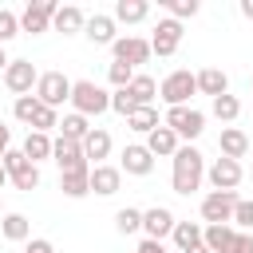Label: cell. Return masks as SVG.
<instances>
[{"mask_svg": "<svg viewBox=\"0 0 253 253\" xmlns=\"http://www.w3.org/2000/svg\"><path fill=\"white\" fill-rule=\"evenodd\" d=\"M249 178H253V166H249Z\"/></svg>", "mask_w": 253, "mask_h": 253, "instance_id": "cell-49", "label": "cell"}, {"mask_svg": "<svg viewBox=\"0 0 253 253\" xmlns=\"http://www.w3.org/2000/svg\"><path fill=\"white\" fill-rule=\"evenodd\" d=\"M51 142H55V138H47V134H40V130H28V138H24V146H20V150L40 166L43 158H51Z\"/></svg>", "mask_w": 253, "mask_h": 253, "instance_id": "cell-28", "label": "cell"}, {"mask_svg": "<svg viewBox=\"0 0 253 253\" xmlns=\"http://www.w3.org/2000/svg\"><path fill=\"white\" fill-rule=\"evenodd\" d=\"M241 16H245V20H253V0H241Z\"/></svg>", "mask_w": 253, "mask_h": 253, "instance_id": "cell-45", "label": "cell"}, {"mask_svg": "<svg viewBox=\"0 0 253 253\" xmlns=\"http://www.w3.org/2000/svg\"><path fill=\"white\" fill-rule=\"evenodd\" d=\"M119 170H123V174H130V178H146V174L154 170V154L146 150V142H130V146H123Z\"/></svg>", "mask_w": 253, "mask_h": 253, "instance_id": "cell-13", "label": "cell"}, {"mask_svg": "<svg viewBox=\"0 0 253 253\" xmlns=\"http://www.w3.org/2000/svg\"><path fill=\"white\" fill-rule=\"evenodd\" d=\"M55 12H59V4H55V0H32V4L20 12V32H32V36L47 32V28H51V20H55Z\"/></svg>", "mask_w": 253, "mask_h": 253, "instance_id": "cell-9", "label": "cell"}, {"mask_svg": "<svg viewBox=\"0 0 253 253\" xmlns=\"http://www.w3.org/2000/svg\"><path fill=\"white\" fill-rule=\"evenodd\" d=\"M126 95L134 99V107H154L158 83H154L150 75H134V79H130V87H126Z\"/></svg>", "mask_w": 253, "mask_h": 253, "instance_id": "cell-26", "label": "cell"}, {"mask_svg": "<svg viewBox=\"0 0 253 253\" xmlns=\"http://www.w3.org/2000/svg\"><path fill=\"white\" fill-rule=\"evenodd\" d=\"M217 150H221V158H245L249 154V134L241 130V126H221V134H217Z\"/></svg>", "mask_w": 253, "mask_h": 253, "instance_id": "cell-16", "label": "cell"}, {"mask_svg": "<svg viewBox=\"0 0 253 253\" xmlns=\"http://www.w3.org/2000/svg\"><path fill=\"white\" fill-rule=\"evenodd\" d=\"M107 154H111V134H107L103 126H91V134L83 138V158H87L91 166H103Z\"/></svg>", "mask_w": 253, "mask_h": 253, "instance_id": "cell-19", "label": "cell"}, {"mask_svg": "<svg viewBox=\"0 0 253 253\" xmlns=\"http://www.w3.org/2000/svg\"><path fill=\"white\" fill-rule=\"evenodd\" d=\"M178 43H182V24H178V20H170V16H166V20H158V24H154V36H150V51L166 59V55H174V51H178Z\"/></svg>", "mask_w": 253, "mask_h": 253, "instance_id": "cell-12", "label": "cell"}, {"mask_svg": "<svg viewBox=\"0 0 253 253\" xmlns=\"http://www.w3.org/2000/svg\"><path fill=\"white\" fill-rule=\"evenodd\" d=\"M4 182H8V170H4V162H0V190H4Z\"/></svg>", "mask_w": 253, "mask_h": 253, "instance_id": "cell-47", "label": "cell"}, {"mask_svg": "<svg viewBox=\"0 0 253 253\" xmlns=\"http://www.w3.org/2000/svg\"><path fill=\"white\" fill-rule=\"evenodd\" d=\"M51 28H55V32H63V36H75V32H83V28H87V16H83V8H75V4H63V8L55 12Z\"/></svg>", "mask_w": 253, "mask_h": 253, "instance_id": "cell-21", "label": "cell"}, {"mask_svg": "<svg viewBox=\"0 0 253 253\" xmlns=\"http://www.w3.org/2000/svg\"><path fill=\"white\" fill-rule=\"evenodd\" d=\"M126 126L138 130V134H150V130H158L162 123H158V111H154V107H138V111L126 119Z\"/></svg>", "mask_w": 253, "mask_h": 253, "instance_id": "cell-30", "label": "cell"}, {"mask_svg": "<svg viewBox=\"0 0 253 253\" xmlns=\"http://www.w3.org/2000/svg\"><path fill=\"white\" fill-rule=\"evenodd\" d=\"M4 170H8V182L16 186V190H36L40 186V166L24 154V150H8L4 158Z\"/></svg>", "mask_w": 253, "mask_h": 253, "instance_id": "cell-6", "label": "cell"}, {"mask_svg": "<svg viewBox=\"0 0 253 253\" xmlns=\"http://www.w3.org/2000/svg\"><path fill=\"white\" fill-rule=\"evenodd\" d=\"M190 253H210V249H206V241H202V245H194V249H190Z\"/></svg>", "mask_w": 253, "mask_h": 253, "instance_id": "cell-48", "label": "cell"}, {"mask_svg": "<svg viewBox=\"0 0 253 253\" xmlns=\"http://www.w3.org/2000/svg\"><path fill=\"white\" fill-rule=\"evenodd\" d=\"M40 111H43V103H40L36 95H20V99H16V107H12V115H16L20 123H28V126L36 123V115H40Z\"/></svg>", "mask_w": 253, "mask_h": 253, "instance_id": "cell-32", "label": "cell"}, {"mask_svg": "<svg viewBox=\"0 0 253 253\" xmlns=\"http://www.w3.org/2000/svg\"><path fill=\"white\" fill-rule=\"evenodd\" d=\"M202 178H206V158H202V150L198 146H178V154H174V174H170V186H174V194H194L198 186H202Z\"/></svg>", "mask_w": 253, "mask_h": 253, "instance_id": "cell-1", "label": "cell"}, {"mask_svg": "<svg viewBox=\"0 0 253 253\" xmlns=\"http://www.w3.org/2000/svg\"><path fill=\"white\" fill-rule=\"evenodd\" d=\"M202 233H206V225H198V221H178L170 237H174V245H178L182 253H190L194 245H202Z\"/></svg>", "mask_w": 253, "mask_h": 253, "instance_id": "cell-27", "label": "cell"}, {"mask_svg": "<svg viewBox=\"0 0 253 253\" xmlns=\"http://www.w3.org/2000/svg\"><path fill=\"white\" fill-rule=\"evenodd\" d=\"M83 36H87L91 43H115V40H119V36H115V16H87Z\"/></svg>", "mask_w": 253, "mask_h": 253, "instance_id": "cell-22", "label": "cell"}, {"mask_svg": "<svg viewBox=\"0 0 253 253\" xmlns=\"http://www.w3.org/2000/svg\"><path fill=\"white\" fill-rule=\"evenodd\" d=\"M111 111H119V115H123V119H130V115H134V111H138V107H134V99H130V95H126V87H123V91H115V95H111Z\"/></svg>", "mask_w": 253, "mask_h": 253, "instance_id": "cell-38", "label": "cell"}, {"mask_svg": "<svg viewBox=\"0 0 253 253\" xmlns=\"http://www.w3.org/2000/svg\"><path fill=\"white\" fill-rule=\"evenodd\" d=\"M198 91L210 95V99L229 95V75H225L221 67H202V71H198Z\"/></svg>", "mask_w": 253, "mask_h": 253, "instance_id": "cell-20", "label": "cell"}, {"mask_svg": "<svg viewBox=\"0 0 253 253\" xmlns=\"http://www.w3.org/2000/svg\"><path fill=\"white\" fill-rule=\"evenodd\" d=\"M229 253H253V233H245V229H237V237H233V245H229Z\"/></svg>", "mask_w": 253, "mask_h": 253, "instance_id": "cell-41", "label": "cell"}, {"mask_svg": "<svg viewBox=\"0 0 253 253\" xmlns=\"http://www.w3.org/2000/svg\"><path fill=\"white\" fill-rule=\"evenodd\" d=\"M174 225H178V217H174L166 206H150V210H142V233H146L150 241L170 237V233H174Z\"/></svg>", "mask_w": 253, "mask_h": 253, "instance_id": "cell-15", "label": "cell"}, {"mask_svg": "<svg viewBox=\"0 0 253 253\" xmlns=\"http://www.w3.org/2000/svg\"><path fill=\"white\" fill-rule=\"evenodd\" d=\"M111 51H115V63H126V67H138V63H146L154 55L150 40H142V36H119L111 43Z\"/></svg>", "mask_w": 253, "mask_h": 253, "instance_id": "cell-11", "label": "cell"}, {"mask_svg": "<svg viewBox=\"0 0 253 253\" xmlns=\"http://www.w3.org/2000/svg\"><path fill=\"white\" fill-rule=\"evenodd\" d=\"M8 150H12V130H8L4 123H0V158H4Z\"/></svg>", "mask_w": 253, "mask_h": 253, "instance_id": "cell-44", "label": "cell"}, {"mask_svg": "<svg viewBox=\"0 0 253 253\" xmlns=\"http://www.w3.org/2000/svg\"><path fill=\"white\" fill-rule=\"evenodd\" d=\"M138 253H170L162 241H150V237H142V245H138Z\"/></svg>", "mask_w": 253, "mask_h": 253, "instance_id": "cell-43", "label": "cell"}, {"mask_svg": "<svg viewBox=\"0 0 253 253\" xmlns=\"http://www.w3.org/2000/svg\"><path fill=\"white\" fill-rule=\"evenodd\" d=\"M0 233H4L8 241H28L32 221H28L24 213H4V217H0Z\"/></svg>", "mask_w": 253, "mask_h": 253, "instance_id": "cell-29", "label": "cell"}, {"mask_svg": "<svg viewBox=\"0 0 253 253\" xmlns=\"http://www.w3.org/2000/svg\"><path fill=\"white\" fill-rule=\"evenodd\" d=\"M59 190H63V198H87V194H91V170L59 174Z\"/></svg>", "mask_w": 253, "mask_h": 253, "instance_id": "cell-24", "label": "cell"}, {"mask_svg": "<svg viewBox=\"0 0 253 253\" xmlns=\"http://www.w3.org/2000/svg\"><path fill=\"white\" fill-rule=\"evenodd\" d=\"M206 178H210L213 190H237L241 178H245V170H241V162H233V158H213V166L206 170Z\"/></svg>", "mask_w": 253, "mask_h": 253, "instance_id": "cell-14", "label": "cell"}, {"mask_svg": "<svg viewBox=\"0 0 253 253\" xmlns=\"http://www.w3.org/2000/svg\"><path fill=\"white\" fill-rule=\"evenodd\" d=\"M16 36H20V16L8 12V8H0V43H8Z\"/></svg>", "mask_w": 253, "mask_h": 253, "instance_id": "cell-36", "label": "cell"}, {"mask_svg": "<svg viewBox=\"0 0 253 253\" xmlns=\"http://www.w3.org/2000/svg\"><path fill=\"white\" fill-rule=\"evenodd\" d=\"M59 134H63V138L83 142V138L91 134V126H87V119H83V115H75V111H71V115H63V119H59Z\"/></svg>", "mask_w": 253, "mask_h": 253, "instance_id": "cell-31", "label": "cell"}, {"mask_svg": "<svg viewBox=\"0 0 253 253\" xmlns=\"http://www.w3.org/2000/svg\"><path fill=\"white\" fill-rule=\"evenodd\" d=\"M71 79L63 75V71H40V83H36V99L43 103V107H63V103H71Z\"/></svg>", "mask_w": 253, "mask_h": 253, "instance_id": "cell-3", "label": "cell"}, {"mask_svg": "<svg viewBox=\"0 0 253 253\" xmlns=\"http://www.w3.org/2000/svg\"><path fill=\"white\" fill-rule=\"evenodd\" d=\"M233 225H241V229H253V202L237 198V210H233Z\"/></svg>", "mask_w": 253, "mask_h": 253, "instance_id": "cell-39", "label": "cell"}, {"mask_svg": "<svg viewBox=\"0 0 253 253\" xmlns=\"http://www.w3.org/2000/svg\"><path fill=\"white\" fill-rule=\"evenodd\" d=\"M162 8H166V12H170V20H178V24H182L186 16H198V12H202V4H198V0H162Z\"/></svg>", "mask_w": 253, "mask_h": 253, "instance_id": "cell-34", "label": "cell"}, {"mask_svg": "<svg viewBox=\"0 0 253 253\" xmlns=\"http://www.w3.org/2000/svg\"><path fill=\"white\" fill-rule=\"evenodd\" d=\"M24 253H55V249H51V241H47V237H32V241L24 245Z\"/></svg>", "mask_w": 253, "mask_h": 253, "instance_id": "cell-42", "label": "cell"}, {"mask_svg": "<svg viewBox=\"0 0 253 253\" xmlns=\"http://www.w3.org/2000/svg\"><path fill=\"white\" fill-rule=\"evenodd\" d=\"M119 186H123V170L119 166H91V190L99 194V198H111V194H119Z\"/></svg>", "mask_w": 253, "mask_h": 253, "instance_id": "cell-17", "label": "cell"}, {"mask_svg": "<svg viewBox=\"0 0 253 253\" xmlns=\"http://www.w3.org/2000/svg\"><path fill=\"white\" fill-rule=\"evenodd\" d=\"M233 237H237V229H233V225H206V233H202V241H206V249H210V253H229Z\"/></svg>", "mask_w": 253, "mask_h": 253, "instance_id": "cell-25", "label": "cell"}, {"mask_svg": "<svg viewBox=\"0 0 253 253\" xmlns=\"http://www.w3.org/2000/svg\"><path fill=\"white\" fill-rule=\"evenodd\" d=\"M115 229H119V233H138V229H142V210H134V206L119 210V213H115Z\"/></svg>", "mask_w": 253, "mask_h": 253, "instance_id": "cell-33", "label": "cell"}, {"mask_svg": "<svg viewBox=\"0 0 253 253\" xmlns=\"http://www.w3.org/2000/svg\"><path fill=\"white\" fill-rule=\"evenodd\" d=\"M71 107H75V115L91 119V115L111 111V95H107L95 79H75V87H71Z\"/></svg>", "mask_w": 253, "mask_h": 253, "instance_id": "cell-2", "label": "cell"}, {"mask_svg": "<svg viewBox=\"0 0 253 253\" xmlns=\"http://www.w3.org/2000/svg\"><path fill=\"white\" fill-rule=\"evenodd\" d=\"M194 91H198V75H194V71H186V67L170 71V75L162 79V87H158V95L166 99V107H186Z\"/></svg>", "mask_w": 253, "mask_h": 253, "instance_id": "cell-5", "label": "cell"}, {"mask_svg": "<svg viewBox=\"0 0 253 253\" xmlns=\"http://www.w3.org/2000/svg\"><path fill=\"white\" fill-rule=\"evenodd\" d=\"M51 126H59V115H55L51 107H43V111L36 115V123H32V130H40V134H47Z\"/></svg>", "mask_w": 253, "mask_h": 253, "instance_id": "cell-40", "label": "cell"}, {"mask_svg": "<svg viewBox=\"0 0 253 253\" xmlns=\"http://www.w3.org/2000/svg\"><path fill=\"white\" fill-rule=\"evenodd\" d=\"M213 115H217L221 123H233V119L241 115V103H237V95H217V99H213Z\"/></svg>", "mask_w": 253, "mask_h": 253, "instance_id": "cell-35", "label": "cell"}, {"mask_svg": "<svg viewBox=\"0 0 253 253\" xmlns=\"http://www.w3.org/2000/svg\"><path fill=\"white\" fill-rule=\"evenodd\" d=\"M146 150H150L154 158H174V154H178V134L162 123L158 130H150V134H146Z\"/></svg>", "mask_w": 253, "mask_h": 253, "instance_id": "cell-18", "label": "cell"}, {"mask_svg": "<svg viewBox=\"0 0 253 253\" xmlns=\"http://www.w3.org/2000/svg\"><path fill=\"white\" fill-rule=\"evenodd\" d=\"M111 16H115V24H142L150 16V4L146 0H119Z\"/></svg>", "mask_w": 253, "mask_h": 253, "instance_id": "cell-23", "label": "cell"}, {"mask_svg": "<svg viewBox=\"0 0 253 253\" xmlns=\"http://www.w3.org/2000/svg\"><path fill=\"white\" fill-rule=\"evenodd\" d=\"M51 158H55L59 174H71V170H91V162L83 158V142H75V138H63V134L51 142Z\"/></svg>", "mask_w": 253, "mask_h": 253, "instance_id": "cell-10", "label": "cell"}, {"mask_svg": "<svg viewBox=\"0 0 253 253\" xmlns=\"http://www.w3.org/2000/svg\"><path fill=\"white\" fill-rule=\"evenodd\" d=\"M178 138H198L206 130V115L194 111V107H166V119H162Z\"/></svg>", "mask_w": 253, "mask_h": 253, "instance_id": "cell-7", "label": "cell"}, {"mask_svg": "<svg viewBox=\"0 0 253 253\" xmlns=\"http://www.w3.org/2000/svg\"><path fill=\"white\" fill-rule=\"evenodd\" d=\"M107 79L123 91V87H130V79H134V67H126V63H111V67H107Z\"/></svg>", "mask_w": 253, "mask_h": 253, "instance_id": "cell-37", "label": "cell"}, {"mask_svg": "<svg viewBox=\"0 0 253 253\" xmlns=\"http://www.w3.org/2000/svg\"><path fill=\"white\" fill-rule=\"evenodd\" d=\"M237 210V190H210L202 198V221L206 225H229Z\"/></svg>", "mask_w": 253, "mask_h": 253, "instance_id": "cell-4", "label": "cell"}, {"mask_svg": "<svg viewBox=\"0 0 253 253\" xmlns=\"http://www.w3.org/2000/svg\"><path fill=\"white\" fill-rule=\"evenodd\" d=\"M8 63H12V59H8V55H4V43H0V71H4V67H8Z\"/></svg>", "mask_w": 253, "mask_h": 253, "instance_id": "cell-46", "label": "cell"}, {"mask_svg": "<svg viewBox=\"0 0 253 253\" xmlns=\"http://www.w3.org/2000/svg\"><path fill=\"white\" fill-rule=\"evenodd\" d=\"M40 83V71H36V63L32 59H12L8 67H4V87L20 99V95H32V87Z\"/></svg>", "mask_w": 253, "mask_h": 253, "instance_id": "cell-8", "label": "cell"}]
</instances>
